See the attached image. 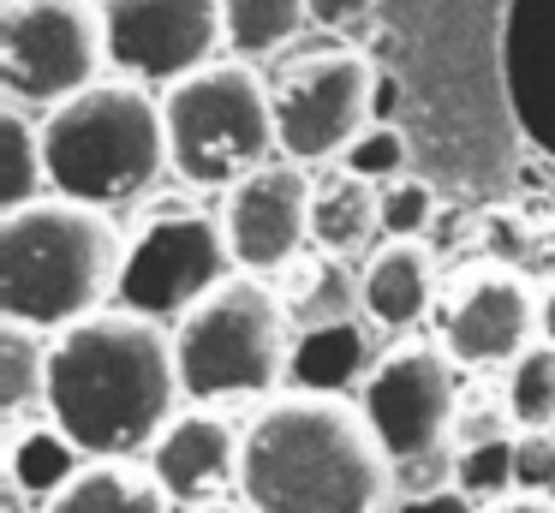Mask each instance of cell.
Masks as SVG:
<instances>
[{"label":"cell","mask_w":555,"mask_h":513,"mask_svg":"<svg viewBox=\"0 0 555 513\" xmlns=\"http://www.w3.org/2000/svg\"><path fill=\"white\" fill-rule=\"evenodd\" d=\"M192 513H251V508H245V501L233 496V501H209V508H192Z\"/></svg>","instance_id":"34"},{"label":"cell","mask_w":555,"mask_h":513,"mask_svg":"<svg viewBox=\"0 0 555 513\" xmlns=\"http://www.w3.org/2000/svg\"><path fill=\"white\" fill-rule=\"evenodd\" d=\"M388 513H483V508L472 496H460L454 484H442V489H406V496H395Z\"/></svg>","instance_id":"29"},{"label":"cell","mask_w":555,"mask_h":513,"mask_svg":"<svg viewBox=\"0 0 555 513\" xmlns=\"http://www.w3.org/2000/svg\"><path fill=\"white\" fill-rule=\"evenodd\" d=\"M126 269V239L108 209L42 197L0 215V317L37 334L114 310Z\"/></svg>","instance_id":"3"},{"label":"cell","mask_w":555,"mask_h":513,"mask_svg":"<svg viewBox=\"0 0 555 513\" xmlns=\"http://www.w3.org/2000/svg\"><path fill=\"white\" fill-rule=\"evenodd\" d=\"M180 358L173 329L132 310H96L54 334L49 418L85 448V460H144L180 418Z\"/></svg>","instance_id":"1"},{"label":"cell","mask_w":555,"mask_h":513,"mask_svg":"<svg viewBox=\"0 0 555 513\" xmlns=\"http://www.w3.org/2000/svg\"><path fill=\"white\" fill-rule=\"evenodd\" d=\"M371 322H340V329H317V334H299L293 346V376L287 388L293 394H328V400H359V388L371 382L376 358L371 352Z\"/></svg>","instance_id":"16"},{"label":"cell","mask_w":555,"mask_h":513,"mask_svg":"<svg viewBox=\"0 0 555 513\" xmlns=\"http://www.w3.org/2000/svg\"><path fill=\"white\" fill-rule=\"evenodd\" d=\"M281 305L293 317V334H317V329H340V322L364 317V286L359 274L347 269L340 257H299L287 269V286H281Z\"/></svg>","instance_id":"18"},{"label":"cell","mask_w":555,"mask_h":513,"mask_svg":"<svg viewBox=\"0 0 555 513\" xmlns=\"http://www.w3.org/2000/svg\"><path fill=\"white\" fill-rule=\"evenodd\" d=\"M400 472L359 400L275 394L245 418L240 501L251 513H388Z\"/></svg>","instance_id":"2"},{"label":"cell","mask_w":555,"mask_h":513,"mask_svg":"<svg viewBox=\"0 0 555 513\" xmlns=\"http://www.w3.org/2000/svg\"><path fill=\"white\" fill-rule=\"evenodd\" d=\"M233 274H240V262H233L221 209L156 203L144 215V227L126 239V269H120V298L114 305L173 329Z\"/></svg>","instance_id":"7"},{"label":"cell","mask_w":555,"mask_h":513,"mask_svg":"<svg viewBox=\"0 0 555 513\" xmlns=\"http://www.w3.org/2000/svg\"><path fill=\"white\" fill-rule=\"evenodd\" d=\"M502 406L514 429H555V346H531L502 382Z\"/></svg>","instance_id":"25"},{"label":"cell","mask_w":555,"mask_h":513,"mask_svg":"<svg viewBox=\"0 0 555 513\" xmlns=\"http://www.w3.org/2000/svg\"><path fill=\"white\" fill-rule=\"evenodd\" d=\"M49 352H54V334L18 329V322L0 329V406H7V424L49 412Z\"/></svg>","instance_id":"21"},{"label":"cell","mask_w":555,"mask_h":513,"mask_svg":"<svg viewBox=\"0 0 555 513\" xmlns=\"http://www.w3.org/2000/svg\"><path fill=\"white\" fill-rule=\"evenodd\" d=\"M550 489H555V429H519L514 496H550Z\"/></svg>","instance_id":"28"},{"label":"cell","mask_w":555,"mask_h":513,"mask_svg":"<svg viewBox=\"0 0 555 513\" xmlns=\"http://www.w3.org/2000/svg\"><path fill=\"white\" fill-rule=\"evenodd\" d=\"M108 66L102 0H0V84L18 107H61Z\"/></svg>","instance_id":"8"},{"label":"cell","mask_w":555,"mask_h":513,"mask_svg":"<svg viewBox=\"0 0 555 513\" xmlns=\"http://www.w3.org/2000/svg\"><path fill=\"white\" fill-rule=\"evenodd\" d=\"M233 60H263L311 24V0H221Z\"/></svg>","instance_id":"23"},{"label":"cell","mask_w":555,"mask_h":513,"mask_svg":"<svg viewBox=\"0 0 555 513\" xmlns=\"http://www.w3.org/2000/svg\"><path fill=\"white\" fill-rule=\"evenodd\" d=\"M49 191L90 209H120L162 185L168 167V114L162 95L132 78H102L96 90L42 114Z\"/></svg>","instance_id":"4"},{"label":"cell","mask_w":555,"mask_h":513,"mask_svg":"<svg viewBox=\"0 0 555 513\" xmlns=\"http://www.w3.org/2000/svg\"><path fill=\"white\" fill-rule=\"evenodd\" d=\"M0 131H7V155H0V215L54 197L49 191V150H42V119H30L25 107L13 102L0 114Z\"/></svg>","instance_id":"22"},{"label":"cell","mask_w":555,"mask_h":513,"mask_svg":"<svg viewBox=\"0 0 555 513\" xmlns=\"http://www.w3.org/2000/svg\"><path fill=\"white\" fill-rule=\"evenodd\" d=\"M359 412L383 453L400 465H424L454 441L460 424V364L442 341H400L376 358L371 382L359 388Z\"/></svg>","instance_id":"10"},{"label":"cell","mask_w":555,"mask_h":513,"mask_svg":"<svg viewBox=\"0 0 555 513\" xmlns=\"http://www.w3.org/2000/svg\"><path fill=\"white\" fill-rule=\"evenodd\" d=\"M108 66L144 90H173L192 72L216 66L228 42L221 0H102Z\"/></svg>","instance_id":"11"},{"label":"cell","mask_w":555,"mask_h":513,"mask_svg":"<svg viewBox=\"0 0 555 513\" xmlns=\"http://www.w3.org/2000/svg\"><path fill=\"white\" fill-rule=\"evenodd\" d=\"M269 102H275L281 162H340L376 126V66L352 48H317L269 78Z\"/></svg>","instance_id":"9"},{"label":"cell","mask_w":555,"mask_h":513,"mask_svg":"<svg viewBox=\"0 0 555 513\" xmlns=\"http://www.w3.org/2000/svg\"><path fill=\"white\" fill-rule=\"evenodd\" d=\"M42 513H173L144 460H90Z\"/></svg>","instance_id":"20"},{"label":"cell","mask_w":555,"mask_h":513,"mask_svg":"<svg viewBox=\"0 0 555 513\" xmlns=\"http://www.w3.org/2000/svg\"><path fill=\"white\" fill-rule=\"evenodd\" d=\"M376 7H383V0H311V24L317 30H352V24H364Z\"/></svg>","instance_id":"30"},{"label":"cell","mask_w":555,"mask_h":513,"mask_svg":"<svg viewBox=\"0 0 555 513\" xmlns=\"http://www.w3.org/2000/svg\"><path fill=\"white\" fill-rule=\"evenodd\" d=\"M0 513H42V508H37L30 496H18L13 484H7V496H0Z\"/></svg>","instance_id":"33"},{"label":"cell","mask_w":555,"mask_h":513,"mask_svg":"<svg viewBox=\"0 0 555 513\" xmlns=\"http://www.w3.org/2000/svg\"><path fill=\"white\" fill-rule=\"evenodd\" d=\"M311 203H317V185H311V167L299 162H269L251 179H240L221 197V227H228L240 274H263V281L287 274L311 245Z\"/></svg>","instance_id":"13"},{"label":"cell","mask_w":555,"mask_h":513,"mask_svg":"<svg viewBox=\"0 0 555 513\" xmlns=\"http://www.w3.org/2000/svg\"><path fill=\"white\" fill-rule=\"evenodd\" d=\"M514 448H519V429L514 436H495V441L454 448L448 453V484L460 496H472L478 508H495L502 496H514Z\"/></svg>","instance_id":"24"},{"label":"cell","mask_w":555,"mask_h":513,"mask_svg":"<svg viewBox=\"0 0 555 513\" xmlns=\"http://www.w3.org/2000/svg\"><path fill=\"white\" fill-rule=\"evenodd\" d=\"M240 460H245V424H233L216 406H180V418L144 453L150 477L185 513L240 496Z\"/></svg>","instance_id":"14"},{"label":"cell","mask_w":555,"mask_h":513,"mask_svg":"<svg viewBox=\"0 0 555 513\" xmlns=\"http://www.w3.org/2000/svg\"><path fill=\"white\" fill-rule=\"evenodd\" d=\"M359 286H364V322L376 334H412L436 305V262L424 245H383L364 257L359 269Z\"/></svg>","instance_id":"15"},{"label":"cell","mask_w":555,"mask_h":513,"mask_svg":"<svg viewBox=\"0 0 555 513\" xmlns=\"http://www.w3.org/2000/svg\"><path fill=\"white\" fill-rule=\"evenodd\" d=\"M376 239H383V191L335 167L311 203V245L323 257L347 262V257H371Z\"/></svg>","instance_id":"17"},{"label":"cell","mask_w":555,"mask_h":513,"mask_svg":"<svg viewBox=\"0 0 555 513\" xmlns=\"http://www.w3.org/2000/svg\"><path fill=\"white\" fill-rule=\"evenodd\" d=\"M406 162H412L406 131L388 126V119H376V126L364 131V138L352 143L335 167H340V174H352V179H364V185H376V191H388L395 179H406Z\"/></svg>","instance_id":"26"},{"label":"cell","mask_w":555,"mask_h":513,"mask_svg":"<svg viewBox=\"0 0 555 513\" xmlns=\"http://www.w3.org/2000/svg\"><path fill=\"white\" fill-rule=\"evenodd\" d=\"M483 513H555V496H502Z\"/></svg>","instance_id":"31"},{"label":"cell","mask_w":555,"mask_h":513,"mask_svg":"<svg viewBox=\"0 0 555 513\" xmlns=\"http://www.w3.org/2000/svg\"><path fill=\"white\" fill-rule=\"evenodd\" d=\"M436 341L460 370H514L538 346V286L502 262L466 269L442 305Z\"/></svg>","instance_id":"12"},{"label":"cell","mask_w":555,"mask_h":513,"mask_svg":"<svg viewBox=\"0 0 555 513\" xmlns=\"http://www.w3.org/2000/svg\"><path fill=\"white\" fill-rule=\"evenodd\" d=\"M85 465H90L85 448H78V441L66 436L54 418L7 429V484H13L18 496H30L37 508H49V501L61 496V489L73 484Z\"/></svg>","instance_id":"19"},{"label":"cell","mask_w":555,"mask_h":513,"mask_svg":"<svg viewBox=\"0 0 555 513\" xmlns=\"http://www.w3.org/2000/svg\"><path fill=\"white\" fill-rule=\"evenodd\" d=\"M162 114H168V167L192 191L228 197L240 179L281 155L269 84L245 60H216L162 90Z\"/></svg>","instance_id":"6"},{"label":"cell","mask_w":555,"mask_h":513,"mask_svg":"<svg viewBox=\"0 0 555 513\" xmlns=\"http://www.w3.org/2000/svg\"><path fill=\"white\" fill-rule=\"evenodd\" d=\"M538 341L555 346V281L538 286Z\"/></svg>","instance_id":"32"},{"label":"cell","mask_w":555,"mask_h":513,"mask_svg":"<svg viewBox=\"0 0 555 513\" xmlns=\"http://www.w3.org/2000/svg\"><path fill=\"white\" fill-rule=\"evenodd\" d=\"M293 317L281 305V286L263 274H233L221 281L192 317L173 322V358H180V388L192 406H269L287 394L293 376Z\"/></svg>","instance_id":"5"},{"label":"cell","mask_w":555,"mask_h":513,"mask_svg":"<svg viewBox=\"0 0 555 513\" xmlns=\"http://www.w3.org/2000/svg\"><path fill=\"white\" fill-rule=\"evenodd\" d=\"M436 221V185L430 179H395V185L383 191V239H395V245H418L424 233H430Z\"/></svg>","instance_id":"27"}]
</instances>
